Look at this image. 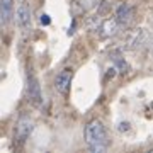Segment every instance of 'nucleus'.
<instances>
[{"label":"nucleus","mask_w":153,"mask_h":153,"mask_svg":"<svg viewBox=\"0 0 153 153\" xmlns=\"http://www.w3.org/2000/svg\"><path fill=\"white\" fill-rule=\"evenodd\" d=\"M99 31H100V36L104 39L112 38L119 31V21L117 19H104L100 22V26H99Z\"/></svg>","instance_id":"0eeeda50"},{"label":"nucleus","mask_w":153,"mask_h":153,"mask_svg":"<svg viewBox=\"0 0 153 153\" xmlns=\"http://www.w3.org/2000/svg\"><path fill=\"white\" fill-rule=\"evenodd\" d=\"M116 19L119 21V24L126 26L133 19V7L129 4H121L117 7V10H116Z\"/></svg>","instance_id":"6e6552de"},{"label":"nucleus","mask_w":153,"mask_h":153,"mask_svg":"<svg viewBox=\"0 0 153 153\" xmlns=\"http://www.w3.org/2000/svg\"><path fill=\"white\" fill-rule=\"evenodd\" d=\"M16 22L21 29H27L31 26V7L27 4H21L16 10Z\"/></svg>","instance_id":"39448f33"},{"label":"nucleus","mask_w":153,"mask_h":153,"mask_svg":"<svg viewBox=\"0 0 153 153\" xmlns=\"http://www.w3.org/2000/svg\"><path fill=\"white\" fill-rule=\"evenodd\" d=\"M80 2V7H82L83 10H90V9H94V7H97L99 0H78Z\"/></svg>","instance_id":"9d476101"},{"label":"nucleus","mask_w":153,"mask_h":153,"mask_svg":"<svg viewBox=\"0 0 153 153\" xmlns=\"http://www.w3.org/2000/svg\"><path fill=\"white\" fill-rule=\"evenodd\" d=\"M27 94H29V99L33 100L34 104L41 105V102H43V95H41V88H39L38 78H36L34 75L27 76Z\"/></svg>","instance_id":"423d86ee"},{"label":"nucleus","mask_w":153,"mask_h":153,"mask_svg":"<svg viewBox=\"0 0 153 153\" xmlns=\"http://www.w3.org/2000/svg\"><path fill=\"white\" fill-rule=\"evenodd\" d=\"M39 21H41V24H44V26H48V24H49V19H48V16H46V14H43Z\"/></svg>","instance_id":"9b49d317"},{"label":"nucleus","mask_w":153,"mask_h":153,"mask_svg":"<svg viewBox=\"0 0 153 153\" xmlns=\"http://www.w3.org/2000/svg\"><path fill=\"white\" fill-rule=\"evenodd\" d=\"M14 0H2V7H0V17H2V24L5 26L12 17V9H14Z\"/></svg>","instance_id":"1a4fd4ad"},{"label":"nucleus","mask_w":153,"mask_h":153,"mask_svg":"<svg viewBox=\"0 0 153 153\" xmlns=\"http://www.w3.org/2000/svg\"><path fill=\"white\" fill-rule=\"evenodd\" d=\"M34 129V123L29 117H21L16 124V140L17 141H26Z\"/></svg>","instance_id":"7ed1b4c3"},{"label":"nucleus","mask_w":153,"mask_h":153,"mask_svg":"<svg viewBox=\"0 0 153 153\" xmlns=\"http://www.w3.org/2000/svg\"><path fill=\"white\" fill-rule=\"evenodd\" d=\"M145 41V31L143 29H133L126 34L124 38V48L128 49H136L141 46V43Z\"/></svg>","instance_id":"20e7f679"},{"label":"nucleus","mask_w":153,"mask_h":153,"mask_svg":"<svg viewBox=\"0 0 153 153\" xmlns=\"http://www.w3.org/2000/svg\"><path fill=\"white\" fill-rule=\"evenodd\" d=\"M85 143L92 153H102L107 150L109 141H107V133L102 124V121L92 119L85 126Z\"/></svg>","instance_id":"f257e3e1"},{"label":"nucleus","mask_w":153,"mask_h":153,"mask_svg":"<svg viewBox=\"0 0 153 153\" xmlns=\"http://www.w3.org/2000/svg\"><path fill=\"white\" fill-rule=\"evenodd\" d=\"M71 78H73V70L71 68H65L61 70L55 78V88L56 92H60L61 95H66L70 92V85H71Z\"/></svg>","instance_id":"f03ea898"}]
</instances>
